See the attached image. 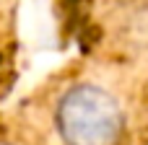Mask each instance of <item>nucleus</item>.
I'll use <instances>...</instances> for the list:
<instances>
[{
    "mask_svg": "<svg viewBox=\"0 0 148 145\" xmlns=\"http://www.w3.org/2000/svg\"><path fill=\"white\" fill-rule=\"evenodd\" d=\"M55 130L65 145H120L125 135V112L107 88L78 83L57 99Z\"/></svg>",
    "mask_w": 148,
    "mask_h": 145,
    "instance_id": "obj_1",
    "label": "nucleus"
},
{
    "mask_svg": "<svg viewBox=\"0 0 148 145\" xmlns=\"http://www.w3.org/2000/svg\"><path fill=\"white\" fill-rule=\"evenodd\" d=\"M0 145H13V143H5V140H0Z\"/></svg>",
    "mask_w": 148,
    "mask_h": 145,
    "instance_id": "obj_2",
    "label": "nucleus"
}]
</instances>
